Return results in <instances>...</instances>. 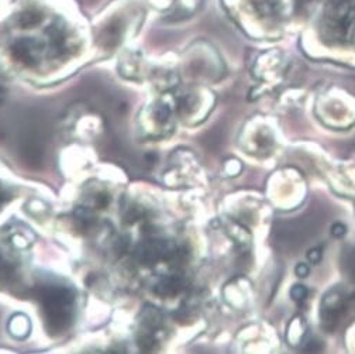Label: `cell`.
<instances>
[{"mask_svg":"<svg viewBox=\"0 0 355 354\" xmlns=\"http://www.w3.org/2000/svg\"><path fill=\"white\" fill-rule=\"evenodd\" d=\"M41 303L49 330L53 333L64 332L72 321L73 295L61 287H49L41 291Z\"/></svg>","mask_w":355,"mask_h":354,"instance_id":"obj_1","label":"cell"},{"mask_svg":"<svg viewBox=\"0 0 355 354\" xmlns=\"http://www.w3.org/2000/svg\"><path fill=\"white\" fill-rule=\"evenodd\" d=\"M324 30L334 41H348L355 33L354 0H333L324 16Z\"/></svg>","mask_w":355,"mask_h":354,"instance_id":"obj_2","label":"cell"},{"mask_svg":"<svg viewBox=\"0 0 355 354\" xmlns=\"http://www.w3.org/2000/svg\"><path fill=\"white\" fill-rule=\"evenodd\" d=\"M348 298L345 294L340 291H331L326 295L322 307H320V318L326 329L333 330L340 323L345 309H347Z\"/></svg>","mask_w":355,"mask_h":354,"instance_id":"obj_3","label":"cell"},{"mask_svg":"<svg viewBox=\"0 0 355 354\" xmlns=\"http://www.w3.org/2000/svg\"><path fill=\"white\" fill-rule=\"evenodd\" d=\"M184 283L180 277H168L164 278L162 281H159V284L155 287V292L159 296H173L176 294H180V291L182 289Z\"/></svg>","mask_w":355,"mask_h":354,"instance_id":"obj_4","label":"cell"},{"mask_svg":"<svg viewBox=\"0 0 355 354\" xmlns=\"http://www.w3.org/2000/svg\"><path fill=\"white\" fill-rule=\"evenodd\" d=\"M10 332L16 337H24L30 332V322L23 315H16L10 322Z\"/></svg>","mask_w":355,"mask_h":354,"instance_id":"obj_5","label":"cell"},{"mask_svg":"<svg viewBox=\"0 0 355 354\" xmlns=\"http://www.w3.org/2000/svg\"><path fill=\"white\" fill-rule=\"evenodd\" d=\"M307 294H309V292H307L306 287H303V285H295V287L292 288V291H291L292 299H295V301H297V302H302L303 299H306Z\"/></svg>","mask_w":355,"mask_h":354,"instance_id":"obj_6","label":"cell"},{"mask_svg":"<svg viewBox=\"0 0 355 354\" xmlns=\"http://www.w3.org/2000/svg\"><path fill=\"white\" fill-rule=\"evenodd\" d=\"M9 199H10V192H9V189H8L5 185L0 184V208H2Z\"/></svg>","mask_w":355,"mask_h":354,"instance_id":"obj_7","label":"cell"},{"mask_svg":"<svg viewBox=\"0 0 355 354\" xmlns=\"http://www.w3.org/2000/svg\"><path fill=\"white\" fill-rule=\"evenodd\" d=\"M347 269H348L349 274H351V276L354 277V280H355V251L351 253V254L348 255V258H347Z\"/></svg>","mask_w":355,"mask_h":354,"instance_id":"obj_8","label":"cell"},{"mask_svg":"<svg viewBox=\"0 0 355 354\" xmlns=\"http://www.w3.org/2000/svg\"><path fill=\"white\" fill-rule=\"evenodd\" d=\"M345 232H347V229H345V226H344L343 224H336V225L331 228V233H333V236H336V237L344 236Z\"/></svg>","mask_w":355,"mask_h":354,"instance_id":"obj_9","label":"cell"},{"mask_svg":"<svg viewBox=\"0 0 355 354\" xmlns=\"http://www.w3.org/2000/svg\"><path fill=\"white\" fill-rule=\"evenodd\" d=\"M309 260L312 262H319L322 260V250L320 248H313L309 251Z\"/></svg>","mask_w":355,"mask_h":354,"instance_id":"obj_10","label":"cell"},{"mask_svg":"<svg viewBox=\"0 0 355 354\" xmlns=\"http://www.w3.org/2000/svg\"><path fill=\"white\" fill-rule=\"evenodd\" d=\"M309 273H310V269L307 267L306 264H299L297 267H296V276H297V277H300V278L307 277V276H309Z\"/></svg>","mask_w":355,"mask_h":354,"instance_id":"obj_11","label":"cell"},{"mask_svg":"<svg viewBox=\"0 0 355 354\" xmlns=\"http://www.w3.org/2000/svg\"><path fill=\"white\" fill-rule=\"evenodd\" d=\"M5 98H6V91L3 90L2 86H0V105L5 102Z\"/></svg>","mask_w":355,"mask_h":354,"instance_id":"obj_12","label":"cell"}]
</instances>
